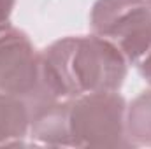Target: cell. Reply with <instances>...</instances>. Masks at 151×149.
Here are the masks:
<instances>
[{
    "label": "cell",
    "mask_w": 151,
    "mask_h": 149,
    "mask_svg": "<svg viewBox=\"0 0 151 149\" xmlns=\"http://www.w3.org/2000/svg\"><path fill=\"white\" fill-rule=\"evenodd\" d=\"M125 77L127 58L109 39L65 37L40 53V84L32 98L70 100L111 93L121 88Z\"/></svg>",
    "instance_id": "cell-1"
},
{
    "label": "cell",
    "mask_w": 151,
    "mask_h": 149,
    "mask_svg": "<svg viewBox=\"0 0 151 149\" xmlns=\"http://www.w3.org/2000/svg\"><path fill=\"white\" fill-rule=\"evenodd\" d=\"M127 104L121 95L90 93L69 100L70 146L119 148L130 146L125 133Z\"/></svg>",
    "instance_id": "cell-2"
},
{
    "label": "cell",
    "mask_w": 151,
    "mask_h": 149,
    "mask_svg": "<svg viewBox=\"0 0 151 149\" xmlns=\"http://www.w3.org/2000/svg\"><path fill=\"white\" fill-rule=\"evenodd\" d=\"M91 28L95 35L114 42L127 62L137 63L151 47L150 0H97Z\"/></svg>",
    "instance_id": "cell-3"
},
{
    "label": "cell",
    "mask_w": 151,
    "mask_h": 149,
    "mask_svg": "<svg viewBox=\"0 0 151 149\" xmlns=\"http://www.w3.org/2000/svg\"><path fill=\"white\" fill-rule=\"evenodd\" d=\"M40 84V53L28 35L9 27L0 34V91L30 100Z\"/></svg>",
    "instance_id": "cell-4"
},
{
    "label": "cell",
    "mask_w": 151,
    "mask_h": 149,
    "mask_svg": "<svg viewBox=\"0 0 151 149\" xmlns=\"http://www.w3.org/2000/svg\"><path fill=\"white\" fill-rule=\"evenodd\" d=\"M30 130V109L25 98L0 91V146L19 144Z\"/></svg>",
    "instance_id": "cell-5"
},
{
    "label": "cell",
    "mask_w": 151,
    "mask_h": 149,
    "mask_svg": "<svg viewBox=\"0 0 151 149\" xmlns=\"http://www.w3.org/2000/svg\"><path fill=\"white\" fill-rule=\"evenodd\" d=\"M125 133L132 146H151V91L141 93L127 107Z\"/></svg>",
    "instance_id": "cell-6"
},
{
    "label": "cell",
    "mask_w": 151,
    "mask_h": 149,
    "mask_svg": "<svg viewBox=\"0 0 151 149\" xmlns=\"http://www.w3.org/2000/svg\"><path fill=\"white\" fill-rule=\"evenodd\" d=\"M14 2L16 0H0V34L11 27L9 19L14 9Z\"/></svg>",
    "instance_id": "cell-7"
},
{
    "label": "cell",
    "mask_w": 151,
    "mask_h": 149,
    "mask_svg": "<svg viewBox=\"0 0 151 149\" xmlns=\"http://www.w3.org/2000/svg\"><path fill=\"white\" fill-rule=\"evenodd\" d=\"M135 65H137V69H139V74L151 84V47L148 49V53H146Z\"/></svg>",
    "instance_id": "cell-8"
},
{
    "label": "cell",
    "mask_w": 151,
    "mask_h": 149,
    "mask_svg": "<svg viewBox=\"0 0 151 149\" xmlns=\"http://www.w3.org/2000/svg\"><path fill=\"white\" fill-rule=\"evenodd\" d=\"M150 5H151V0H150Z\"/></svg>",
    "instance_id": "cell-9"
}]
</instances>
